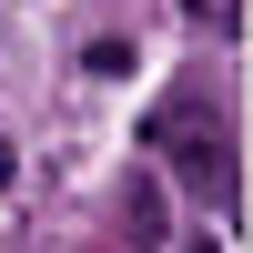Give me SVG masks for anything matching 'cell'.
<instances>
[{
  "label": "cell",
  "instance_id": "6da1fadb",
  "mask_svg": "<svg viewBox=\"0 0 253 253\" xmlns=\"http://www.w3.org/2000/svg\"><path fill=\"white\" fill-rule=\"evenodd\" d=\"M142 142H152V152H172L182 172H193L203 193L223 203V213L243 203V182H233V132H223V122L203 112V101H162V112H152V132H142Z\"/></svg>",
  "mask_w": 253,
  "mask_h": 253
},
{
  "label": "cell",
  "instance_id": "7a4b0ae2",
  "mask_svg": "<svg viewBox=\"0 0 253 253\" xmlns=\"http://www.w3.org/2000/svg\"><path fill=\"white\" fill-rule=\"evenodd\" d=\"M122 223H132V243H142V253H152V243H172V233H162V182H152V172L132 182V203H122Z\"/></svg>",
  "mask_w": 253,
  "mask_h": 253
},
{
  "label": "cell",
  "instance_id": "3957f363",
  "mask_svg": "<svg viewBox=\"0 0 253 253\" xmlns=\"http://www.w3.org/2000/svg\"><path fill=\"white\" fill-rule=\"evenodd\" d=\"M193 20L203 31H243V0H193Z\"/></svg>",
  "mask_w": 253,
  "mask_h": 253
},
{
  "label": "cell",
  "instance_id": "277c9868",
  "mask_svg": "<svg viewBox=\"0 0 253 253\" xmlns=\"http://www.w3.org/2000/svg\"><path fill=\"white\" fill-rule=\"evenodd\" d=\"M193 253H213V243H193Z\"/></svg>",
  "mask_w": 253,
  "mask_h": 253
}]
</instances>
